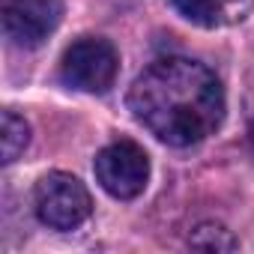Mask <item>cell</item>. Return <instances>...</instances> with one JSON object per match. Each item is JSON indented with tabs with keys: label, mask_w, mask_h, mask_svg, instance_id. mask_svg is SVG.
Returning a JSON list of instances; mask_svg holds the SVG:
<instances>
[{
	"label": "cell",
	"mask_w": 254,
	"mask_h": 254,
	"mask_svg": "<svg viewBox=\"0 0 254 254\" xmlns=\"http://www.w3.org/2000/svg\"><path fill=\"white\" fill-rule=\"evenodd\" d=\"M129 108L159 141L171 147H191L215 135L221 126L224 87L215 72L197 60L162 57L135 78Z\"/></svg>",
	"instance_id": "6da1fadb"
},
{
	"label": "cell",
	"mask_w": 254,
	"mask_h": 254,
	"mask_svg": "<svg viewBox=\"0 0 254 254\" xmlns=\"http://www.w3.org/2000/svg\"><path fill=\"white\" fill-rule=\"evenodd\" d=\"M33 206H36L39 221L54 230H75L93 212L87 186L78 177L63 174V171H51L36 183Z\"/></svg>",
	"instance_id": "7a4b0ae2"
},
{
	"label": "cell",
	"mask_w": 254,
	"mask_h": 254,
	"mask_svg": "<svg viewBox=\"0 0 254 254\" xmlns=\"http://www.w3.org/2000/svg\"><path fill=\"white\" fill-rule=\"evenodd\" d=\"M117 48L108 39L84 36L72 42L60 60V78L66 87L81 90V93H105L114 87L117 78Z\"/></svg>",
	"instance_id": "3957f363"
},
{
	"label": "cell",
	"mask_w": 254,
	"mask_h": 254,
	"mask_svg": "<svg viewBox=\"0 0 254 254\" xmlns=\"http://www.w3.org/2000/svg\"><path fill=\"white\" fill-rule=\"evenodd\" d=\"M96 180L111 197L132 200L147 189L150 156L135 141H114L96 156Z\"/></svg>",
	"instance_id": "277c9868"
},
{
	"label": "cell",
	"mask_w": 254,
	"mask_h": 254,
	"mask_svg": "<svg viewBox=\"0 0 254 254\" xmlns=\"http://www.w3.org/2000/svg\"><path fill=\"white\" fill-rule=\"evenodd\" d=\"M60 0H6L3 3V33L18 48L42 45L60 24Z\"/></svg>",
	"instance_id": "5b68a950"
},
{
	"label": "cell",
	"mask_w": 254,
	"mask_h": 254,
	"mask_svg": "<svg viewBox=\"0 0 254 254\" xmlns=\"http://www.w3.org/2000/svg\"><path fill=\"white\" fill-rule=\"evenodd\" d=\"M189 245L197 248V251H215V254H221V251H236V248H239L236 236H233L224 224H215V221L197 224V227L191 230V236H189Z\"/></svg>",
	"instance_id": "8992f818"
},
{
	"label": "cell",
	"mask_w": 254,
	"mask_h": 254,
	"mask_svg": "<svg viewBox=\"0 0 254 254\" xmlns=\"http://www.w3.org/2000/svg\"><path fill=\"white\" fill-rule=\"evenodd\" d=\"M0 141H3V162H15L24 147L30 144V126L24 117H18L15 111H3V135H0Z\"/></svg>",
	"instance_id": "52a82bcc"
},
{
	"label": "cell",
	"mask_w": 254,
	"mask_h": 254,
	"mask_svg": "<svg viewBox=\"0 0 254 254\" xmlns=\"http://www.w3.org/2000/svg\"><path fill=\"white\" fill-rule=\"evenodd\" d=\"M174 9L197 27H218L221 24V0H174Z\"/></svg>",
	"instance_id": "ba28073f"
},
{
	"label": "cell",
	"mask_w": 254,
	"mask_h": 254,
	"mask_svg": "<svg viewBox=\"0 0 254 254\" xmlns=\"http://www.w3.org/2000/svg\"><path fill=\"white\" fill-rule=\"evenodd\" d=\"M248 144H251V153H254V123H251V129H248Z\"/></svg>",
	"instance_id": "9c48e42d"
}]
</instances>
